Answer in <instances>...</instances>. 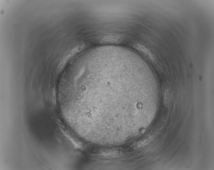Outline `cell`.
Here are the masks:
<instances>
[{
    "mask_svg": "<svg viewBox=\"0 0 214 170\" xmlns=\"http://www.w3.org/2000/svg\"><path fill=\"white\" fill-rule=\"evenodd\" d=\"M134 46L137 50L143 53V54L148 57L152 61L154 62L155 61V58L152 54L144 46L140 44L136 43L134 44Z\"/></svg>",
    "mask_w": 214,
    "mask_h": 170,
    "instance_id": "1",
    "label": "cell"
},
{
    "mask_svg": "<svg viewBox=\"0 0 214 170\" xmlns=\"http://www.w3.org/2000/svg\"><path fill=\"white\" fill-rule=\"evenodd\" d=\"M164 101L165 105L166 107L168 106L170 101V92L169 87H165L163 90Z\"/></svg>",
    "mask_w": 214,
    "mask_h": 170,
    "instance_id": "2",
    "label": "cell"
},
{
    "mask_svg": "<svg viewBox=\"0 0 214 170\" xmlns=\"http://www.w3.org/2000/svg\"><path fill=\"white\" fill-rule=\"evenodd\" d=\"M151 139L152 138L151 137L141 141L137 144L136 147L138 148L144 147V146L147 145L148 144H149L151 141Z\"/></svg>",
    "mask_w": 214,
    "mask_h": 170,
    "instance_id": "3",
    "label": "cell"
}]
</instances>
